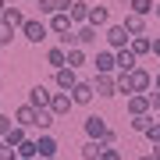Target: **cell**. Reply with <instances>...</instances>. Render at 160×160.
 <instances>
[{"mask_svg": "<svg viewBox=\"0 0 160 160\" xmlns=\"http://www.w3.org/2000/svg\"><path fill=\"white\" fill-rule=\"evenodd\" d=\"M107 46L110 50H128V43H132V32L125 29V25H107Z\"/></svg>", "mask_w": 160, "mask_h": 160, "instance_id": "6da1fadb", "label": "cell"}, {"mask_svg": "<svg viewBox=\"0 0 160 160\" xmlns=\"http://www.w3.org/2000/svg\"><path fill=\"white\" fill-rule=\"evenodd\" d=\"M22 36H25L29 43H36V46H39L46 36H50V25H46V22H39V18H29V22L22 25Z\"/></svg>", "mask_w": 160, "mask_h": 160, "instance_id": "7a4b0ae2", "label": "cell"}, {"mask_svg": "<svg viewBox=\"0 0 160 160\" xmlns=\"http://www.w3.org/2000/svg\"><path fill=\"white\" fill-rule=\"evenodd\" d=\"M86 135H89V139H96V142H107V135H110V125H107V118H100V114H89V118H86Z\"/></svg>", "mask_w": 160, "mask_h": 160, "instance_id": "3957f363", "label": "cell"}, {"mask_svg": "<svg viewBox=\"0 0 160 160\" xmlns=\"http://www.w3.org/2000/svg\"><path fill=\"white\" fill-rule=\"evenodd\" d=\"M92 89H96V96H103V100L118 96V75H96V78H92Z\"/></svg>", "mask_w": 160, "mask_h": 160, "instance_id": "277c9868", "label": "cell"}, {"mask_svg": "<svg viewBox=\"0 0 160 160\" xmlns=\"http://www.w3.org/2000/svg\"><path fill=\"white\" fill-rule=\"evenodd\" d=\"M78 71H75V68H61V71H53V86H57L61 92H71L75 86H78Z\"/></svg>", "mask_w": 160, "mask_h": 160, "instance_id": "5b68a950", "label": "cell"}, {"mask_svg": "<svg viewBox=\"0 0 160 160\" xmlns=\"http://www.w3.org/2000/svg\"><path fill=\"white\" fill-rule=\"evenodd\" d=\"M71 107H75L71 92H53V100H50V114H53V118H68Z\"/></svg>", "mask_w": 160, "mask_h": 160, "instance_id": "8992f818", "label": "cell"}, {"mask_svg": "<svg viewBox=\"0 0 160 160\" xmlns=\"http://www.w3.org/2000/svg\"><path fill=\"white\" fill-rule=\"evenodd\" d=\"M128 114H132V118L153 114V110H149V96H146V92H132V96H128Z\"/></svg>", "mask_w": 160, "mask_h": 160, "instance_id": "52a82bcc", "label": "cell"}, {"mask_svg": "<svg viewBox=\"0 0 160 160\" xmlns=\"http://www.w3.org/2000/svg\"><path fill=\"white\" fill-rule=\"evenodd\" d=\"M46 25H50V32L57 36V39H64V36H71V32H75V22H71L68 14H53Z\"/></svg>", "mask_w": 160, "mask_h": 160, "instance_id": "ba28073f", "label": "cell"}, {"mask_svg": "<svg viewBox=\"0 0 160 160\" xmlns=\"http://www.w3.org/2000/svg\"><path fill=\"white\" fill-rule=\"evenodd\" d=\"M50 100H53V92L46 89V86H32L29 89V107H36V110H46Z\"/></svg>", "mask_w": 160, "mask_h": 160, "instance_id": "9c48e42d", "label": "cell"}, {"mask_svg": "<svg viewBox=\"0 0 160 160\" xmlns=\"http://www.w3.org/2000/svg\"><path fill=\"white\" fill-rule=\"evenodd\" d=\"M92 68H96V75H114L118 64H114V50H100L96 61H92Z\"/></svg>", "mask_w": 160, "mask_h": 160, "instance_id": "30bf717a", "label": "cell"}, {"mask_svg": "<svg viewBox=\"0 0 160 160\" xmlns=\"http://www.w3.org/2000/svg\"><path fill=\"white\" fill-rule=\"evenodd\" d=\"M135 61H139V57H135L132 50H114V64H118L121 75H132V71H135V68H139Z\"/></svg>", "mask_w": 160, "mask_h": 160, "instance_id": "8fae6325", "label": "cell"}, {"mask_svg": "<svg viewBox=\"0 0 160 160\" xmlns=\"http://www.w3.org/2000/svg\"><path fill=\"white\" fill-rule=\"evenodd\" d=\"M36 146H39V160H53L57 157V139H53L50 132H43V135L36 139Z\"/></svg>", "mask_w": 160, "mask_h": 160, "instance_id": "7c38bea8", "label": "cell"}, {"mask_svg": "<svg viewBox=\"0 0 160 160\" xmlns=\"http://www.w3.org/2000/svg\"><path fill=\"white\" fill-rule=\"evenodd\" d=\"M46 64H50L53 71H61V68H68V50H64L61 43H57V46H50V50H46Z\"/></svg>", "mask_w": 160, "mask_h": 160, "instance_id": "4fadbf2b", "label": "cell"}, {"mask_svg": "<svg viewBox=\"0 0 160 160\" xmlns=\"http://www.w3.org/2000/svg\"><path fill=\"white\" fill-rule=\"evenodd\" d=\"M89 11H92V4H86V0H75L71 11H68V18H71L75 25H89Z\"/></svg>", "mask_w": 160, "mask_h": 160, "instance_id": "5bb4252c", "label": "cell"}, {"mask_svg": "<svg viewBox=\"0 0 160 160\" xmlns=\"http://www.w3.org/2000/svg\"><path fill=\"white\" fill-rule=\"evenodd\" d=\"M89 25H92V29H107V25H110V7L92 4V11H89Z\"/></svg>", "mask_w": 160, "mask_h": 160, "instance_id": "9a60e30c", "label": "cell"}, {"mask_svg": "<svg viewBox=\"0 0 160 160\" xmlns=\"http://www.w3.org/2000/svg\"><path fill=\"white\" fill-rule=\"evenodd\" d=\"M92 96H96V89H92V82H78V86L71 89V100L78 103V107H86V103H92Z\"/></svg>", "mask_w": 160, "mask_h": 160, "instance_id": "2e32d148", "label": "cell"}, {"mask_svg": "<svg viewBox=\"0 0 160 160\" xmlns=\"http://www.w3.org/2000/svg\"><path fill=\"white\" fill-rule=\"evenodd\" d=\"M14 125H22V128H36V107L22 103V107L14 110Z\"/></svg>", "mask_w": 160, "mask_h": 160, "instance_id": "e0dca14e", "label": "cell"}, {"mask_svg": "<svg viewBox=\"0 0 160 160\" xmlns=\"http://www.w3.org/2000/svg\"><path fill=\"white\" fill-rule=\"evenodd\" d=\"M128 50L135 53V57H146V53H153V39H149V36H132Z\"/></svg>", "mask_w": 160, "mask_h": 160, "instance_id": "ac0fdd59", "label": "cell"}, {"mask_svg": "<svg viewBox=\"0 0 160 160\" xmlns=\"http://www.w3.org/2000/svg\"><path fill=\"white\" fill-rule=\"evenodd\" d=\"M92 43H96V29H92V25H78V29H75V46L86 50V46H92Z\"/></svg>", "mask_w": 160, "mask_h": 160, "instance_id": "d6986e66", "label": "cell"}, {"mask_svg": "<svg viewBox=\"0 0 160 160\" xmlns=\"http://www.w3.org/2000/svg\"><path fill=\"white\" fill-rule=\"evenodd\" d=\"M121 25H125L132 36H146V18H142V14H125V22H121Z\"/></svg>", "mask_w": 160, "mask_h": 160, "instance_id": "ffe728a7", "label": "cell"}, {"mask_svg": "<svg viewBox=\"0 0 160 160\" xmlns=\"http://www.w3.org/2000/svg\"><path fill=\"white\" fill-rule=\"evenodd\" d=\"M4 22L11 25V29H18V32H22V25L29 22V14H25L22 7H7V14H4Z\"/></svg>", "mask_w": 160, "mask_h": 160, "instance_id": "44dd1931", "label": "cell"}, {"mask_svg": "<svg viewBox=\"0 0 160 160\" xmlns=\"http://www.w3.org/2000/svg\"><path fill=\"white\" fill-rule=\"evenodd\" d=\"M125 4H128V14H142V18L153 14V7H157L153 0H125Z\"/></svg>", "mask_w": 160, "mask_h": 160, "instance_id": "7402d4cb", "label": "cell"}, {"mask_svg": "<svg viewBox=\"0 0 160 160\" xmlns=\"http://www.w3.org/2000/svg\"><path fill=\"white\" fill-rule=\"evenodd\" d=\"M25 139H29V128H22V125H14L11 132H7V139H4V142L11 146V149H18V146L25 142Z\"/></svg>", "mask_w": 160, "mask_h": 160, "instance_id": "603a6c76", "label": "cell"}, {"mask_svg": "<svg viewBox=\"0 0 160 160\" xmlns=\"http://www.w3.org/2000/svg\"><path fill=\"white\" fill-rule=\"evenodd\" d=\"M53 121H57V118L50 114V107H46V110H36V132H39V135L53 128Z\"/></svg>", "mask_w": 160, "mask_h": 160, "instance_id": "cb8c5ba5", "label": "cell"}, {"mask_svg": "<svg viewBox=\"0 0 160 160\" xmlns=\"http://www.w3.org/2000/svg\"><path fill=\"white\" fill-rule=\"evenodd\" d=\"M100 153H103V142H96V139L82 142V160H100Z\"/></svg>", "mask_w": 160, "mask_h": 160, "instance_id": "d4e9b609", "label": "cell"}, {"mask_svg": "<svg viewBox=\"0 0 160 160\" xmlns=\"http://www.w3.org/2000/svg\"><path fill=\"white\" fill-rule=\"evenodd\" d=\"M82 64H86V50H82V46H71V50H68V68L78 71Z\"/></svg>", "mask_w": 160, "mask_h": 160, "instance_id": "484cf974", "label": "cell"}, {"mask_svg": "<svg viewBox=\"0 0 160 160\" xmlns=\"http://www.w3.org/2000/svg\"><path fill=\"white\" fill-rule=\"evenodd\" d=\"M14 32H18V29H11V25H7L4 18H0V50H4V46L14 39Z\"/></svg>", "mask_w": 160, "mask_h": 160, "instance_id": "4316f807", "label": "cell"}, {"mask_svg": "<svg viewBox=\"0 0 160 160\" xmlns=\"http://www.w3.org/2000/svg\"><path fill=\"white\" fill-rule=\"evenodd\" d=\"M149 121H153V114H146V118H132V132H142V135H146Z\"/></svg>", "mask_w": 160, "mask_h": 160, "instance_id": "83f0119b", "label": "cell"}, {"mask_svg": "<svg viewBox=\"0 0 160 160\" xmlns=\"http://www.w3.org/2000/svg\"><path fill=\"white\" fill-rule=\"evenodd\" d=\"M36 7H39V14H46V18H53V14H57L53 0H36Z\"/></svg>", "mask_w": 160, "mask_h": 160, "instance_id": "f1b7e54d", "label": "cell"}, {"mask_svg": "<svg viewBox=\"0 0 160 160\" xmlns=\"http://www.w3.org/2000/svg\"><path fill=\"white\" fill-rule=\"evenodd\" d=\"M146 139H149V142H160V121H157V118L149 121V128H146Z\"/></svg>", "mask_w": 160, "mask_h": 160, "instance_id": "f546056e", "label": "cell"}, {"mask_svg": "<svg viewBox=\"0 0 160 160\" xmlns=\"http://www.w3.org/2000/svg\"><path fill=\"white\" fill-rule=\"evenodd\" d=\"M100 160H121V149H118V146H103Z\"/></svg>", "mask_w": 160, "mask_h": 160, "instance_id": "4dcf8cb0", "label": "cell"}, {"mask_svg": "<svg viewBox=\"0 0 160 160\" xmlns=\"http://www.w3.org/2000/svg\"><path fill=\"white\" fill-rule=\"evenodd\" d=\"M14 128V121L7 118V114H0V139H7V132Z\"/></svg>", "mask_w": 160, "mask_h": 160, "instance_id": "1f68e13d", "label": "cell"}, {"mask_svg": "<svg viewBox=\"0 0 160 160\" xmlns=\"http://www.w3.org/2000/svg\"><path fill=\"white\" fill-rule=\"evenodd\" d=\"M146 96H149V110H153V114H160V92H157V89H149Z\"/></svg>", "mask_w": 160, "mask_h": 160, "instance_id": "d6a6232c", "label": "cell"}, {"mask_svg": "<svg viewBox=\"0 0 160 160\" xmlns=\"http://www.w3.org/2000/svg\"><path fill=\"white\" fill-rule=\"evenodd\" d=\"M71 4H75V0H53V7H57V14H68V11H71Z\"/></svg>", "mask_w": 160, "mask_h": 160, "instance_id": "836d02e7", "label": "cell"}, {"mask_svg": "<svg viewBox=\"0 0 160 160\" xmlns=\"http://www.w3.org/2000/svg\"><path fill=\"white\" fill-rule=\"evenodd\" d=\"M149 157H153V160H160V142H149Z\"/></svg>", "mask_w": 160, "mask_h": 160, "instance_id": "e575fe53", "label": "cell"}, {"mask_svg": "<svg viewBox=\"0 0 160 160\" xmlns=\"http://www.w3.org/2000/svg\"><path fill=\"white\" fill-rule=\"evenodd\" d=\"M153 57H160V36H153Z\"/></svg>", "mask_w": 160, "mask_h": 160, "instance_id": "d590c367", "label": "cell"}, {"mask_svg": "<svg viewBox=\"0 0 160 160\" xmlns=\"http://www.w3.org/2000/svg\"><path fill=\"white\" fill-rule=\"evenodd\" d=\"M7 14V0H0V18H4Z\"/></svg>", "mask_w": 160, "mask_h": 160, "instance_id": "8d00e7d4", "label": "cell"}, {"mask_svg": "<svg viewBox=\"0 0 160 160\" xmlns=\"http://www.w3.org/2000/svg\"><path fill=\"white\" fill-rule=\"evenodd\" d=\"M153 89H157V92H160V71H157V78H153Z\"/></svg>", "mask_w": 160, "mask_h": 160, "instance_id": "74e56055", "label": "cell"}, {"mask_svg": "<svg viewBox=\"0 0 160 160\" xmlns=\"http://www.w3.org/2000/svg\"><path fill=\"white\" fill-rule=\"evenodd\" d=\"M153 14H157V22H160V4H157V7H153Z\"/></svg>", "mask_w": 160, "mask_h": 160, "instance_id": "f35d334b", "label": "cell"}, {"mask_svg": "<svg viewBox=\"0 0 160 160\" xmlns=\"http://www.w3.org/2000/svg\"><path fill=\"white\" fill-rule=\"evenodd\" d=\"M135 160H153V157H149V153H142V157H135Z\"/></svg>", "mask_w": 160, "mask_h": 160, "instance_id": "ab89813d", "label": "cell"}, {"mask_svg": "<svg viewBox=\"0 0 160 160\" xmlns=\"http://www.w3.org/2000/svg\"><path fill=\"white\" fill-rule=\"evenodd\" d=\"M32 4H36V0H32Z\"/></svg>", "mask_w": 160, "mask_h": 160, "instance_id": "60d3db41", "label": "cell"}, {"mask_svg": "<svg viewBox=\"0 0 160 160\" xmlns=\"http://www.w3.org/2000/svg\"><path fill=\"white\" fill-rule=\"evenodd\" d=\"M53 160H57V157H53Z\"/></svg>", "mask_w": 160, "mask_h": 160, "instance_id": "b9f144b4", "label": "cell"}]
</instances>
